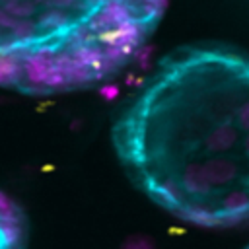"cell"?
Instances as JSON below:
<instances>
[{
	"instance_id": "cell-1",
	"label": "cell",
	"mask_w": 249,
	"mask_h": 249,
	"mask_svg": "<svg viewBox=\"0 0 249 249\" xmlns=\"http://www.w3.org/2000/svg\"><path fill=\"white\" fill-rule=\"evenodd\" d=\"M136 187L183 222L249 218V56L183 49L167 56L113 126Z\"/></svg>"
},
{
	"instance_id": "cell-2",
	"label": "cell",
	"mask_w": 249,
	"mask_h": 249,
	"mask_svg": "<svg viewBox=\"0 0 249 249\" xmlns=\"http://www.w3.org/2000/svg\"><path fill=\"white\" fill-rule=\"evenodd\" d=\"M165 0H0V88L27 95L89 89L146 47Z\"/></svg>"
},
{
	"instance_id": "cell-3",
	"label": "cell",
	"mask_w": 249,
	"mask_h": 249,
	"mask_svg": "<svg viewBox=\"0 0 249 249\" xmlns=\"http://www.w3.org/2000/svg\"><path fill=\"white\" fill-rule=\"evenodd\" d=\"M27 237L25 216L4 193H0V247H21Z\"/></svg>"
}]
</instances>
